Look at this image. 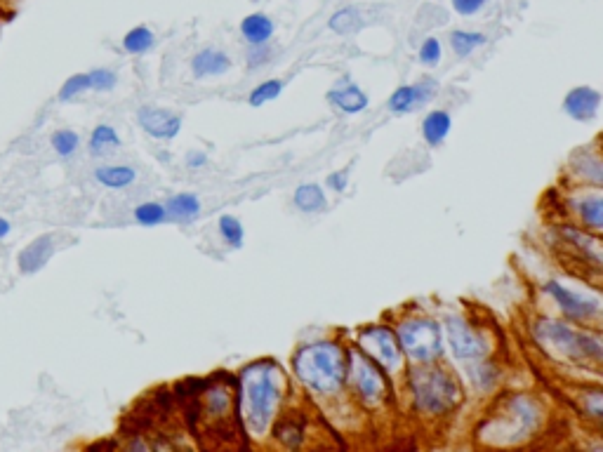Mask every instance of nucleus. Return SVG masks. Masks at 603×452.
Returning <instances> with one entry per match:
<instances>
[{
  "instance_id": "e433bc0d",
  "label": "nucleus",
  "mask_w": 603,
  "mask_h": 452,
  "mask_svg": "<svg viewBox=\"0 0 603 452\" xmlns=\"http://www.w3.org/2000/svg\"><path fill=\"white\" fill-rule=\"evenodd\" d=\"M10 231H12V224L5 217H0V241H3V238H8Z\"/></svg>"
},
{
  "instance_id": "9b49d317",
  "label": "nucleus",
  "mask_w": 603,
  "mask_h": 452,
  "mask_svg": "<svg viewBox=\"0 0 603 452\" xmlns=\"http://www.w3.org/2000/svg\"><path fill=\"white\" fill-rule=\"evenodd\" d=\"M545 290L556 299V302H559V307L573 318H589V316H594L596 311H599V299H589V297L575 295L573 290L563 288V285L554 283V281L547 283Z\"/></svg>"
},
{
  "instance_id": "9d476101",
  "label": "nucleus",
  "mask_w": 603,
  "mask_h": 452,
  "mask_svg": "<svg viewBox=\"0 0 603 452\" xmlns=\"http://www.w3.org/2000/svg\"><path fill=\"white\" fill-rule=\"evenodd\" d=\"M448 337L457 358H481L488 351L486 342L460 318H450L448 321Z\"/></svg>"
},
{
  "instance_id": "cd10ccee",
  "label": "nucleus",
  "mask_w": 603,
  "mask_h": 452,
  "mask_svg": "<svg viewBox=\"0 0 603 452\" xmlns=\"http://www.w3.org/2000/svg\"><path fill=\"white\" fill-rule=\"evenodd\" d=\"M220 234L231 248H241L243 245V224L234 215L220 217Z\"/></svg>"
},
{
  "instance_id": "6ab92c4d",
  "label": "nucleus",
  "mask_w": 603,
  "mask_h": 452,
  "mask_svg": "<svg viewBox=\"0 0 603 452\" xmlns=\"http://www.w3.org/2000/svg\"><path fill=\"white\" fill-rule=\"evenodd\" d=\"M450 125H453V121H450V116L446 111L429 113V116L424 118V123H422V135H424V139H427V144L439 146L443 139L448 137Z\"/></svg>"
},
{
  "instance_id": "f704fd0d",
  "label": "nucleus",
  "mask_w": 603,
  "mask_h": 452,
  "mask_svg": "<svg viewBox=\"0 0 603 452\" xmlns=\"http://www.w3.org/2000/svg\"><path fill=\"white\" fill-rule=\"evenodd\" d=\"M347 179H349V172L347 170L333 172V175L328 177V186L333 191H344V189H347Z\"/></svg>"
},
{
  "instance_id": "f3484780",
  "label": "nucleus",
  "mask_w": 603,
  "mask_h": 452,
  "mask_svg": "<svg viewBox=\"0 0 603 452\" xmlns=\"http://www.w3.org/2000/svg\"><path fill=\"white\" fill-rule=\"evenodd\" d=\"M328 97H330V102H333L337 109L344 113H359L368 106L366 92L359 90L356 85H351V83H347L340 90H333Z\"/></svg>"
},
{
  "instance_id": "4468645a",
  "label": "nucleus",
  "mask_w": 603,
  "mask_h": 452,
  "mask_svg": "<svg viewBox=\"0 0 603 452\" xmlns=\"http://www.w3.org/2000/svg\"><path fill=\"white\" fill-rule=\"evenodd\" d=\"M191 69H194L196 78H212V76H222L231 69L229 57L220 50H201L191 62Z\"/></svg>"
},
{
  "instance_id": "1a4fd4ad",
  "label": "nucleus",
  "mask_w": 603,
  "mask_h": 452,
  "mask_svg": "<svg viewBox=\"0 0 603 452\" xmlns=\"http://www.w3.org/2000/svg\"><path fill=\"white\" fill-rule=\"evenodd\" d=\"M351 380H354L356 391H359L368 403L380 401L384 396V377L368 358L351 354Z\"/></svg>"
},
{
  "instance_id": "4be33fe9",
  "label": "nucleus",
  "mask_w": 603,
  "mask_h": 452,
  "mask_svg": "<svg viewBox=\"0 0 603 452\" xmlns=\"http://www.w3.org/2000/svg\"><path fill=\"white\" fill-rule=\"evenodd\" d=\"M295 205L302 212H318L326 208V194L318 184H302L295 191Z\"/></svg>"
},
{
  "instance_id": "bb28decb",
  "label": "nucleus",
  "mask_w": 603,
  "mask_h": 452,
  "mask_svg": "<svg viewBox=\"0 0 603 452\" xmlns=\"http://www.w3.org/2000/svg\"><path fill=\"white\" fill-rule=\"evenodd\" d=\"M580 215L592 229H601L603 226V201L601 196H589L580 203Z\"/></svg>"
},
{
  "instance_id": "39448f33",
  "label": "nucleus",
  "mask_w": 603,
  "mask_h": 452,
  "mask_svg": "<svg viewBox=\"0 0 603 452\" xmlns=\"http://www.w3.org/2000/svg\"><path fill=\"white\" fill-rule=\"evenodd\" d=\"M538 332L542 339H547L549 344H554V347H559L563 354L568 356H592L594 361H599L601 358V344L599 339L580 335V332H575L573 328H568V325L549 321V323H540Z\"/></svg>"
},
{
  "instance_id": "f03ea898",
  "label": "nucleus",
  "mask_w": 603,
  "mask_h": 452,
  "mask_svg": "<svg viewBox=\"0 0 603 452\" xmlns=\"http://www.w3.org/2000/svg\"><path fill=\"white\" fill-rule=\"evenodd\" d=\"M295 372L309 389L333 394L344 382L342 349L330 342L309 344L295 356Z\"/></svg>"
},
{
  "instance_id": "7ed1b4c3",
  "label": "nucleus",
  "mask_w": 603,
  "mask_h": 452,
  "mask_svg": "<svg viewBox=\"0 0 603 452\" xmlns=\"http://www.w3.org/2000/svg\"><path fill=\"white\" fill-rule=\"evenodd\" d=\"M417 405L427 412H446L460 401V389L443 370L413 372Z\"/></svg>"
},
{
  "instance_id": "2eb2a0df",
  "label": "nucleus",
  "mask_w": 603,
  "mask_h": 452,
  "mask_svg": "<svg viewBox=\"0 0 603 452\" xmlns=\"http://www.w3.org/2000/svg\"><path fill=\"white\" fill-rule=\"evenodd\" d=\"M241 33L253 48H257V45H267L271 36H274V22H271L267 15H262V12H255V15H248L243 19Z\"/></svg>"
},
{
  "instance_id": "aec40b11",
  "label": "nucleus",
  "mask_w": 603,
  "mask_h": 452,
  "mask_svg": "<svg viewBox=\"0 0 603 452\" xmlns=\"http://www.w3.org/2000/svg\"><path fill=\"white\" fill-rule=\"evenodd\" d=\"M90 154L92 156H106L111 149H118L121 146V137L118 132L111 128V125H97L90 135Z\"/></svg>"
},
{
  "instance_id": "423d86ee",
  "label": "nucleus",
  "mask_w": 603,
  "mask_h": 452,
  "mask_svg": "<svg viewBox=\"0 0 603 452\" xmlns=\"http://www.w3.org/2000/svg\"><path fill=\"white\" fill-rule=\"evenodd\" d=\"M361 347L375 358L377 365L387 370H396L401 365L399 339L387 328H370L361 335Z\"/></svg>"
},
{
  "instance_id": "c756f323",
  "label": "nucleus",
  "mask_w": 603,
  "mask_h": 452,
  "mask_svg": "<svg viewBox=\"0 0 603 452\" xmlns=\"http://www.w3.org/2000/svg\"><path fill=\"white\" fill-rule=\"evenodd\" d=\"M283 92V83L281 81H267L250 92V104L253 106H262L267 102H274V99Z\"/></svg>"
},
{
  "instance_id": "c85d7f7f",
  "label": "nucleus",
  "mask_w": 603,
  "mask_h": 452,
  "mask_svg": "<svg viewBox=\"0 0 603 452\" xmlns=\"http://www.w3.org/2000/svg\"><path fill=\"white\" fill-rule=\"evenodd\" d=\"M165 217H168V212H165L161 203H142V205H137V210H135V219L142 226H156V224H161Z\"/></svg>"
},
{
  "instance_id": "7c9ffc66",
  "label": "nucleus",
  "mask_w": 603,
  "mask_h": 452,
  "mask_svg": "<svg viewBox=\"0 0 603 452\" xmlns=\"http://www.w3.org/2000/svg\"><path fill=\"white\" fill-rule=\"evenodd\" d=\"M88 78H90V90L95 92H109L114 90L118 83V76L111 69H92L88 71Z\"/></svg>"
},
{
  "instance_id": "a878e982",
  "label": "nucleus",
  "mask_w": 603,
  "mask_h": 452,
  "mask_svg": "<svg viewBox=\"0 0 603 452\" xmlns=\"http://www.w3.org/2000/svg\"><path fill=\"white\" fill-rule=\"evenodd\" d=\"M361 26V17L354 8H344L330 17V29L335 33H354Z\"/></svg>"
},
{
  "instance_id": "5701e85b",
  "label": "nucleus",
  "mask_w": 603,
  "mask_h": 452,
  "mask_svg": "<svg viewBox=\"0 0 603 452\" xmlns=\"http://www.w3.org/2000/svg\"><path fill=\"white\" fill-rule=\"evenodd\" d=\"M486 43V36L479 31H453L450 33V45H453L457 57H469L476 48Z\"/></svg>"
},
{
  "instance_id": "393cba45",
  "label": "nucleus",
  "mask_w": 603,
  "mask_h": 452,
  "mask_svg": "<svg viewBox=\"0 0 603 452\" xmlns=\"http://www.w3.org/2000/svg\"><path fill=\"white\" fill-rule=\"evenodd\" d=\"M90 90V78L88 73H74L71 78H66V81L62 83V88H59L57 92V99L59 102H71V99L81 97L83 92Z\"/></svg>"
},
{
  "instance_id": "6e6552de",
  "label": "nucleus",
  "mask_w": 603,
  "mask_h": 452,
  "mask_svg": "<svg viewBox=\"0 0 603 452\" xmlns=\"http://www.w3.org/2000/svg\"><path fill=\"white\" fill-rule=\"evenodd\" d=\"M55 255V236L52 234H43L36 236L31 243H26L17 255V269L19 274L24 276H33L38 271H43L48 267V262Z\"/></svg>"
},
{
  "instance_id": "0eeeda50",
  "label": "nucleus",
  "mask_w": 603,
  "mask_h": 452,
  "mask_svg": "<svg viewBox=\"0 0 603 452\" xmlns=\"http://www.w3.org/2000/svg\"><path fill=\"white\" fill-rule=\"evenodd\" d=\"M137 121L142 130L154 139H172L182 130V118L168 109H161V106H142L137 111Z\"/></svg>"
},
{
  "instance_id": "f257e3e1",
  "label": "nucleus",
  "mask_w": 603,
  "mask_h": 452,
  "mask_svg": "<svg viewBox=\"0 0 603 452\" xmlns=\"http://www.w3.org/2000/svg\"><path fill=\"white\" fill-rule=\"evenodd\" d=\"M243 396L248 427L255 434H262L269 427L281 398V375L276 365L264 361L250 365L243 375Z\"/></svg>"
},
{
  "instance_id": "b1692460",
  "label": "nucleus",
  "mask_w": 603,
  "mask_h": 452,
  "mask_svg": "<svg viewBox=\"0 0 603 452\" xmlns=\"http://www.w3.org/2000/svg\"><path fill=\"white\" fill-rule=\"evenodd\" d=\"M50 144L57 156L71 158L78 151V146H81V137H78V132L74 130H57L55 135H52Z\"/></svg>"
},
{
  "instance_id": "a211bd4d",
  "label": "nucleus",
  "mask_w": 603,
  "mask_h": 452,
  "mask_svg": "<svg viewBox=\"0 0 603 452\" xmlns=\"http://www.w3.org/2000/svg\"><path fill=\"white\" fill-rule=\"evenodd\" d=\"M165 212L177 222H191V219L201 215V201H198L196 194H177L165 205Z\"/></svg>"
},
{
  "instance_id": "c9c22d12",
  "label": "nucleus",
  "mask_w": 603,
  "mask_h": 452,
  "mask_svg": "<svg viewBox=\"0 0 603 452\" xmlns=\"http://www.w3.org/2000/svg\"><path fill=\"white\" fill-rule=\"evenodd\" d=\"M187 163H189V168H203V165L208 163V156H205V154L189 156V158H187Z\"/></svg>"
},
{
  "instance_id": "2f4dec72",
  "label": "nucleus",
  "mask_w": 603,
  "mask_h": 452,
  "mask_svg": "<svg viewBox=\"0 0 603 452\" xmlns=\"http://www.w3.org/2000/svg\"><path fill=\"white\" fill-rule=\"evenodd\" d=\"M276 436H278V441H281V443H286V445H290V448H295V445L302 443V427L297 422L288 420L286 424H281V427H278Z\"/></svg>"
},
{
  "instance_id": "ddd939ff",
  "label": "nucleus",
  "mask_w": 603,
  "mask_h": 452,
  "mask_svg": "<svg viewBox=\"0 0 603 452\" xmlns=\"http://www.w3.org/2000/svg\"><path fill=\"white\" fill-rule=\"evenodd\" d=\"M432 90H436V85L432 83H420V85H403L389 97V111L394 113H406L413 111L417 106H422L432 97Z\"/></svg>"
},
{
  "instance_id": "412c9836",
  "label": "nucleus",
  "mask_w": 603,
  "mask_h": 452,
  "mask_svg": "<svg viewBox=\"0 0 603 452\" xmlns=\"http://www.w3.org/2000/svg\"><path fill=\"white\" fill-rule=\"evenodd\" d=\"M154 43L156 36L149 26H135V29H130L123 38V48L125 52H130V55H144V52L154 48Z\"/></svg>"
},
{
  "instance_id": "dca6fc26",
  "label": "nucleus",
  "mask_w": 603,
  "mask_h": 452,
  "mask_svg": "<svg viewBox=\"0 0 603 452\" xmlns=\"http://www.w3.org/2000/svg\"><path fill=\"white\" fill-rule=\"evenodd\" d=\"M95 179L106 189H128L130 184H135L137 172L130 165H102L95 170Z\"/></svg>"
},
{
  "instance_id": "20e7f679",
  "label": "nucleus",
  "mask_w": 603,
  "mask_h": 452,
  "mask_svg": "<svg viewBox=\"0 0 603 452\" xmlns=\"http://www.w3.org/2000/svg\"><path fill=\"white\" fill-rule=\"evenodd\" d=\"M399 344L415 361L429 363L441 354V330L436 323L410 321L399 328Z\"/></svg>"
},
{
  "instance_id": "473e14b6",
  "label": "nucleus",
  "mask_w": 603,
  "mask_h": 452,
  "mask_svg": "<svg viewBox=\"0 0 603 452\" xmlns=\"http://www.w3.org/2000/svg\"><path fill=\"white\" fill-rule=\"evenodd\" d=\"M441 59V43L436 38H427L420 48V62L424 66H436Z\"/></svg>"
},
{
  "instance_id": "f8f14e48",
  "label": "nucleus",
  "mask_w": 603,
  "mask_h": 452,
  "mask_svg": "<svg viewBox=\"0 0 603 452\" xmlns=\"http://www.w3.org/2000/svg\"><path fill=\"white\" fill-rule=\"evenodd\" d=\"M601 95L592 88H575L563 99V109L568 116H573L575 121H592L599 111Z\"/></svg>"
},
{
  "instance_id": "72a5a7b5",
  "label": "nucleus",
  "mask_w": 603,
  "mask_h": 452,
  "mask_svg": "<svg viewBox=\"0 0 603 452\" xmlns=\"http://www.w3.org/2000/svg\"><path fill=\"white\" fill-rule=\"evenodd\" d=\"M450 3H453V10L457 12V15L472 17V15H476V12H481L483 8H486L488 0H450Z\"/></svg>"
}]
</instances>
